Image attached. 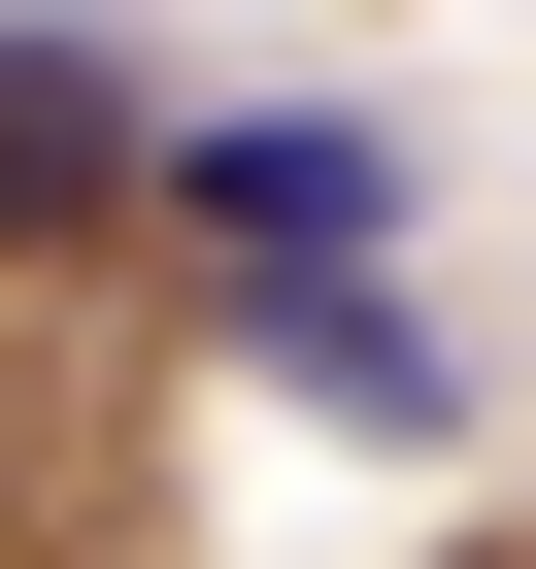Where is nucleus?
Returning a JSON list of instances; mask_svg holds the SVG:
<instances>
[{
  "label": "nucleus",
  "instance_id": "1",
  "mask_svg": "<svg viewBox=\"0 0 536 569\" xmlns=\"http://www.w3.org/2000/svg\"><path fill=\"white\" fill-rule=\"evenodd\" d=\"M168 201H201L235 268H369V234H403V168H369L336 101H302V134H168Z\"/></svg>",
  "mask_w": 536,
  "mask_h": 569
},
{
  "label": "nucleus",
  "instance_id": "2",
  "mask_svg": "<svg viewBox=\"0 0 536 569\" xmlns=\"http://www.w3.org/2000/svg\"><path fill=\"white\" fill-rule=\"evenodd\" d=\"M268 369H302V402H369V436H436V336L369 302V268H268Z\"/></svg>",
  "mask_w": 536,
  "mask_h": 569
},
{
  "label": "nucleus",
  "instance_id": "3",
  "mask_svg": "<svg viewBox=\"0 0 536 569\" xmlns=\"http://www.w3.org/2000/svg\"><path fill=\"white\" fill-rule=\"evenodd\" d=\"M101 168H135V101H101V68H34V34H0V201H101Z\"/></svg>",
  "mask_w": 536,
  "mask_h": 569
}]
</instances>
